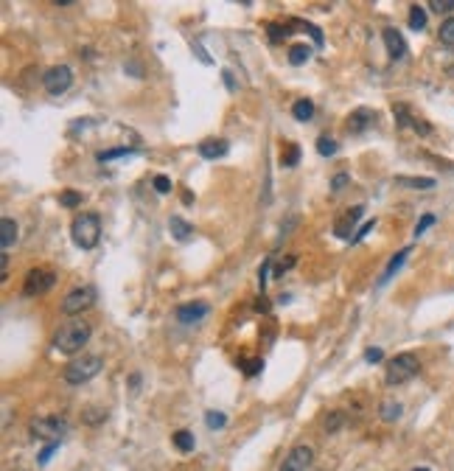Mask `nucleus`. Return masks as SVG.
<instances>
[{
    "instance_id": "f03ea898",
    "label": "nucleus",
    "mask_w": 454,
    "mask_h": 471,
    "mask_svg": "<svg viewBox=\"0 0 454 471\" xmlns=\"http://www.w3.org/2000/svg\"><path fill=\"white\" fill-rule=\"evenodd\" d=\"M70 236H73V244L79 250H96V244L101 239V216L99 214H79L70 225Z\"/></svg>"
},
{
    "instance_id": "20e7f679",
    "label": "nucleus",
    "mask_w": 454,
    "mask_h": 471,
    "mask_svg": "<svg viewBox=\"0 0 454 471\" xmlns=\"http://www.w3.org/2000/svg\"><path fill=\"white\" fill-rule=\"evenodd\" d=\"M418 370H421V362H418L415 354H398V357H393V359L387 362V376H385V382H387L390 387H398V384L410 382L412 376H418Z\"/></svg>"
},
{
    "instance_id": "f704fd0d",
    "label": "nucleus",
    "mask_w": 454,
    "mask_h": 471,
    "mask_svg": "<svg viewBox=\"0 0 454 471\" xmlns=\"http://www.w3.org/2000/svg\"><path fill=\"white\" fill-rule=\"evenodd\" d=\"M151 185H155L158 194H169V191H171V180H169L166 174H158L155 180H151Z\"/></svg>"
},
{
    "instance_id": "79ce46f5",
    "label": "nucleus",
    "mask_w": 454,
    "mask_h": 471,
    "mask_svg": "<svg viewBox=\"0 0 454 471\" xmlns=\"http://www.w3.org/2000/svg\"><path fill=\"white\" fill-rule=\"evenodd\" d=\"M373 225H376V219H370V222H364V225H362V228L356 230V236H353V241H362V239H364V236H367V233L373 230Z\"/></svg>"
},
{
    "instance_id": "423d86ee",
    "label": "nucleus",
    "mask_w": 454,
    "mask_h": 471,
    "mask_svg": "<svg viewBox=\"0 0 454 471\" xmlns=\"http://www.w3.org/2000/svg\"><path fill=\"white\" fill-rule=\"evenodd\" d=\"M70 85H73V71L67 65H53L42 74V87L48 96H62L70 90Z\"/></svg>"
},
{
    "instance_id": "2f4dec72",
    "label": "nucleus",
    "mask_w": 454,
    "mask_h": 471,
    "mask_svg": "<svg viewBox=\"0 0 454 471\" xmlns=\"http://www.w3.org/2000/svg\"><path fill=\"white\" fill-rule=\"evenodd\" d=\"M435 222H437V216H435V214H426V216H421V222L415 225V233H412V236H415V239H418V236H423V233H426V230H429Z\"/></svg>"
},
{
    "instance_id": "473e14b6",
    "label": "nucleus",
    "mask_w": 454,
    "mask_h": 471,
    "mask_svg": "<svg viewBox=\"0 0 454 471\" xmlns=\"http://www.w3.org/2000/svg\"><path fill=\"white\" fill-rule=\"evenodd\" d=\"M242 368L247 376H258L264 370V359H242Z\"/></svg>"
},
{
    "instance_id": "393cba45",
    "label": "nucleus",
    "mask_w": 454,
    "mask_h": 471,
    "mask_svg": "<svg viewBox=\"0 0 454 471\" xmlns=\"http://www.w3.org/2000/svg\"><path fill=\"white\" fill-rule=\"evenodd\" d=\"M205 424H208V429H224L227 427V416L219 413V410H208L205 413Z\"/></svg>"
},
{
    "instance_id": "1a4fd4ad",
    "label": "nucleus",
    "mask_w": 454,
    "mask_h": 471,
    "mask_svg": "<svg viewBox=\"0 0 454 471\" xmlns=\"http://www.w3.org/2000/svg\"><path fill=\"white\" fill-rule=\"evenodd\" d=\"M312 460H314V449L306 446V443H300V446H294V449L286 454V460L280 463L278 471H309Z\"/></svg>"
},
{
    "instance_id": "dca6fc26",
    "label": "nucleus",
    "mask_w": 454,
    "mask_h": 471,
    "mask_svg": "<svg viewBox=\"0 0 454 471\" xmlns=\"http://www.w3.org/2000/svg\"><path fill=\"white\" fill-rule=\"evenodd\" d=\"M17 241V222L15 219H3L0 222V244H3V252H9V247Z\"/></svg>"
},
{
    "instance_id": "bb28decb",
    "label": "nucleus",
    "mask_w": 454,
    "mask_h": 471,
    "mask_svg": "<svg viewBox=\"0 0 454 471\" xmlns=\"http://www.w3.org/2000/svg\"><path fill=\"white\" fill-rule=\"evenodd\" d=\"M59 205H62V208L82 205V191H62V194H59Z\"/></svg>"
},
{
    "instance_id": "a211bd4d",
    "label": "nucleus",
    "mask_w": 454,
    "mask_h": 471,
    "mask_svg": "<svg viewBox=\"0 0 454 471\" xmlns=\"http://www.w3.org/2000/svg\"><path fill=\"white\" fill-rule=\"evenodd\" d=\"M292 115H294V121H300V123L312 121V118H314V101H309V99L294 101V104H292Z\"/></svg>"
},
{
    "instance_id": "f8f14e48",
    "label": "nucleus",
    "mask_w": 454,
    "mask_h": 471,
    "mask_svg": "<svg viewBox=\"0 0 454 471\" xmlns=\"http://www.w3.org/2000/svg\"><path fill=\"white\" fill-rule=\"evenodd\" d=\"M208 311H210V306L208 303H183L180 309H177V320L183 323V325H196L202 317H208Z\"/></svg>"
},
{
    "instance_id": "7c9ffc66",
    "label": "nucleus",
    "mask_w": 454,
    "mask_h": 471,
    "mask_svg": "<svg viewBox=\"0 0 454 471\" xmlns=\"http://www.w3.org/2000/svg\"><path fill=\"white\" fill-rule=\"evenodd\" d=\"M437 37H440V42H446V45H454V17H448V20L440 26Z\"/></svg>"
},
{
    "instance_id": "72a5a7b5",
    "label": "nucleus",
    "mask_w": 454,
    "mask_h": 471,
    "mask_svg": "<svg viewBox=\"0 0 454 471\" xmlns=\"http://www.w3.org/2000/svg\"><path fill=\"white\" fill-rule=\"evenodd\" d=\"M429 9H432V12H437V15L454 12V0H429Z\"/></svg>"
},
{
    "instance_id": "a18cd8bd",
    "label": "nucleus",
    "mask_w": 454,
    "mask_h": 471,
    "mask_svg": "<svg viewBox=\"0 0 454 471\" xmlns=\"http://www.w3.org/2000/svg\"><path fill=\"white\" fill-rule=\"evenodd\" d=\"M412 471H429V468H412Z\"/></svg>"
},
{
    "instance_id": "39448f33",
    "label": "nucleus",
    "mask_w": 454,
    "mask_h": 471,
    "mask_svg": "<svg viewBox=\"0 0 454 471\" xmlns=\"http://www.w3.org/2000/svg\"><path fill=\"white\" fill-rule=\"evenodd\" d=\"M28 432L34 440H62V435L67 432V421L59 418V416H42V418H34L28 424Z\"/></svg>"
},
{
    "instance_id": "412c9836",
    "label": "nucleus",
    "mask_w": 454,
    "mask_h": 471,
    "mask_svg": "<svg viewBox=\"0 0 454 471\" xmlns=\"http://www.w3.org/2000/svg\"><path fill=\"white\" fill-rule=\"evenodd\" d=\"M300 163V146L297 144H286L283 152H280V166L283 169H294Z\"/></svg>"
},
{
    "instance_id": "4be33fe9",
    "label": "nucleus",
    "mask_w": 454,
    "mask_h": 471,
    "mask_svg": "<svg viewBox=\"0 0 454 471\" xmlns=\"http://www.w3.org/2000/svg\"><path fill=\"white\" fill-rule=\"evenodd\" d=\"M126 155H135V149H132V146L104 149V152H99V155H96V160H99V163H110V160H118V157H126Z\"/></svg>"
},
{
    "instance_id": "7ed1b4c3",
    "label": "nucleus",
    "mask_w": 454,
    "mask_h": 471,
    "mask_svg": "<svg viewBox=\"0 0 454 471\" xmlns=\"http://www.w3.org/2000/svg\"><path fill=\"white\" fill-rule=\"evenodd\" d=\"M101 370H104V359H101V357H82V359L70 362L62 376H65L67 384L79 387V384H87L90 379H96Z\"/></svg>"
},
{
    "instance_id": "ddd939ff",
    "label": "nucleus",
    "mask_w": 454,
    "mask_h": 471,
    "mask_svg": "<svg viewBox=\"0 0 454 471\" xmlns=\"http://www.w3.org/2000/svg\"><path fill=\"white\" fill-rule=\"evenodd\" d=\"M382 37H385L387 53H390L396 62L407 56V51H410V48H407V40L401 37V31H398V28H385V31H382Z\"/></svg>"
},
{
    "instance_id": "6ab92c4d",
    "label": "nucleus",
    "mask_w": 454,
    "mask_h": 471,
    "mask_svg": "<svg viewBox=\"0 0 454 471\" xmlns=\"http://www.w3.org/2000/svg\"><path fill=\"white\" fill-rule=\"evenodd\" d=\"M171 443L183 452V454H188V452H194V446H196V438L188 432V429H177L174 435H171Z\"/></svg>"
},
{
    "instance_id": "58836bf2",
    "label": "nucleus",
    "mask_w": 454,
    "mask_h": 471,
    "mask_svg": "<svg viewBox=\"0 0 454 471\" xmlns=\"http://www.w3.org/2000/svg\"><path fill=\"white\" fill-rule=\"evenodd\" d=\"M364 359L376 365V362H382V359H385V351H382V348H376V345H370V348L364 351Z\"/></svg>"
},
{
    "instance_id": "c756f323",
    "label": "nucleus",
    "mask_w": 454,
    "mask_h": 471,
    "mask_svg": "<svg viewBox=\"0 0 454 471\" xmlns=\"http://www.w3.org/2000/svg\"><path fill=\"white\" fill-rule=\"evenodd\" d=\"M317 152L323 155V157H334L337 155V141H331V138H317Z\"/></svg>"
},
{
    "instance_id": "37998d69",
    "label": "nucleus",
    "mask_w": 454,
    "mask_h": 471,
    "mask_svg": "<svg viewBox=\"0 0 454 471\" xmlns=\"http://www.w3.org/2000/svg\"><path fill=\"white\" fill-rule=\"evenodd\" d=\"M221 76H224V85H227V90H236V85H233V76H230V71H224Z\"/></svg>"
},
{
    "instance_id": "4c0bfd02",
    "label": "nucleus",
    "mask_w": 454,
    "mask_h": 471,
    "mask_svg": "<svg viewBox=\"0 0 454 471\" xmlns=\"http://www.w3.org/2000/svg\"><path fill=\"white\" fill-rule=\"evenodd\" d=\"M297 264V255H289V261H280V264H275V275L280 278L283 273H289V269Z\"/></svg>"
},
{
    "instance_id": "c03bdc74",
    "label": "nucleus",
    "mask_w": 454,
    "mask_h": 471,
    "mask_svg": "<svg viewBox=\"0 0 454 471\" xmlns=\"http://www.w3.org/2000/svg\"><path fill=\"white\" fill-rule=\"evenodd\" d=\"M137 384H140V373H132V376H129V387L137 390Z\"/></svg>"
},
{
    "instance_id": "aec40b11",
    "label": "nucleus",
    "mask_w": 454,
    "mask_h": 471,
    "mask_svg": "<svg viewBox=\"0 0 454 471\" xmlns=\"http://www.w3.org/2000/svg\"><path fill=\"white\" fill-rule=\"evenodd\" d=\"M309 59H312V48L306 42H297V45L289 48V62L292 65H306Z\"/></svg>"
},
{
    "instance_id": "f257e3e1",
    "label": "nucleus",
    "mask_w": 454,
    "mask_h": 471,
    "mask_svg": "<svg viewBox=\"0 0 454 471\" xmlns=\"http://www.w3.org/2000/svg\"><path fill=\"white\" fill-rule=\"evenodd\" d=\"M90 334H93V328L85 323V320H73V323H67V325H62L59 331H56V336H53V348L59 351V354H79L87 343H90Z\"/></svg>"
},
{
    "instance_id": "c9c22d12",
    "label": "nucleus",
    "mask_w": 454,
    "mask_h": 471,
    "mask_svg": "<svg viewBox=\"0 0 454 471\" xmlns=\"http://www.w3.org/2000/svg\"><path fill=\"white\" fill-rule=\"evenodd\" d=\"M348 182H351V174H348V171H342V174H337V177L331 180V191H334V194H339Z\"/></svg>"
},
{
    "instance_id": "e433bc0d",
    "label": "nucleus",
    "mask_w": 454,
    "mask_h": 471,
    "mask_svg": "<svg viewBox=\"0 0 454 471\" xmlns=\"http://www.w3.org/2000/svg\"><path fill=\"white\" fill-rule=\"evenodd\" d=\"M342 421H345V416H342V413H331V416H328V421H326V432H337V429L342 427Z\"/></svg>"
},
{
    "instance_id": "6e6552de",
    "label": "nucleus",
    "mask_w": 454,
    "mask_h": 471,
    "mask_svg": "<svg viewBox=\"0 0 454 471\" xmlns=\"http://www.w3.org/2000/svg\"><path fill=\"white\" fill-rule=\"evenodd\" d=\"M56 284V273H51V269H31V273L26 275V284H23V295L34 298V295H42L48 292L51 286Z\"/></svg>"
},
{
    "instance_id": "cd10ccee",
    "label": "nucleus",
    "mask_w": 454,
    "mask_h": 471,
    "mask_svg": "<svg viewBox=\"0 0 454 471\" xmlns=\"http://www.w3.org/2000/svg\"><path fill=\"white\" fill-rule=\"evenodd\" d=\"M292 26H297V28H303V31H309V34H312V40H314V45H317V48H323V31H320L317 26L303 23V20H292Z\"/></svg>"
},
{
    "instance_id": "2eb2a0df",
    "label": "nucleus",
    "mask_w": 454,
    "mask_h": 471,
    "mask_svg": "<svg viewBox=\"0 0 454 471\" xmlns=\"http://www.w3.org/2000/svg\"><path fill=\"white\" fill-rule=\"evenodd\" d=\"M412 252V247H404V250H398L393 258H390V264H387V269L382 273V278H378V286H387L390 281H393V275L398 273V269L404 266V261H407V255Z\"/></svg>"
},
{
    "instance_id": "a19ab883",
    "label": "nucleus",
    "mask_w": 454,
    "mask_h": 471,
    "mask_svg": "<svg viewBox=\"0 0 454 471\" xmlns=\"http://www.w3.org/2000/svg\"><path fill=\"white\" fill-rule=\"evenodd\" d=\"M59 443H62V440H53V443H48V446L42 449V454H40V463H42V465H45V463H48V457H51V454L59 449Z\"/></svg>"
},
{
    "instance_id": "9b49d317",
    "label": "nucleus",
    "mask_w": 454,
    "mask_h": 471,
    "mask_svg": "<svg viewBox=\"0 0 454 471\" xmlns=\"http://www.w3.org/2000/svg\"><path fill=\"white\" fill-rule=\"evenodd\" d=\"M376 110H370V107H356L351 115H348V132L351 135H362L364 129H370L373 123H376Z\"/></svg>"
},
{
    "instance_id": "4468645a",
    "label": "nucleus",
    "mask_w": 454,
    "mask_h": 471,
    "mask_svg": "<svg viewBox=\"0 0 454 471\" xmlns=\"http://www.w3.org/2000/svg\"><path fill=\"white\" fill-rule=\"evenodd\" d=\"M196 152L205 160H219V157H224L227 152H230V144H227L224 138H208V141H202L196 146Z\"/></svg>"
},
{
    "instance_id": "0eeeda50",
    "label": "nucleus",
    "mask_w": 454,
    "mask_h": 471,
    "mask_svg": "<svg viewBox=\"0 0 454 471\" xmlns=\"http://www.w3.org/2000/svg\"><path fill=\"white\" fill-rule=\"evenodd\" d=\"M93 303H96V289H93V286H79V289H73V292L65 295L62 311H65V314H82V311L90 309Z\"/></svg>"
},
{
    "instance_id": "a878e982",
    "label": "nucleus",
    "mask_w": 454,
    "mask_h": 471,
    "mask_svg": "<svg viewBox=\"0 0 454 471\" xmlns=\"http://www.w3.org/2000/svg\"><path fill=\"white\" fill-rule=\"evenodd\" d=\"M401 410H404V407H401L398 401H385V404H382V418H385V421H398V418H401Z\"/></svg>"
},
{
    "instance_id": "5701e85b",
    "label": "nucleus",
    "mask_w": 454,
    "mask_h": 471,
    "mask_svg": "<svg viewBox=\"0 0 454 471\" xmlns=\"http://www.w3.org/2000/svg\"><path fill=\"white\" fill-rule=\"evenodd\" d=\"M410 28L412 31H423L426 28V9L423 6H412L410 9Z\"/></svg>"
},
{
    "instance_id": "c85d7f7f",
    "label": "nucleus",
    "mask_w": 454,
    "mask_h": 471,
    "mask_svg": "<svg viewBox=\"0 0 454 471\" xmlns=\"http://www.w3.org/2000/svg\"><path fill=\"white\" fill-rule=\"evenodd\" d=\"M289 26H292V23H286V26H280V23H269V26H267V31H269V40H272V42H280V40H286V37H289Z\"/></svg>"
},
{
    "instance_id": "f3484780",
    "label": "nucleus",
    "mask_w": 454,
    "mask_h": 471,
    "mask_svg": "<svg viewBox=\"0 0 454 471\" xmlns=\"http://www.w3.org/2000/svg\"><path fill=\"white\" fill-rule=\"evenodd\" d=\"M169 230H171V236H174L177 241H188V239L194 236V228H191L183 216H171V219H169Z\"/></svg>"
},
{
    "instance_id": "b1692460",
    "label": "nucleus",
    "mask_w": 454,
    "mask_h": 471,
    "mask_svg": "<svg viewBox=\"0 0 454 471\" xmlns=\"http://www.w3.org/2000/svg\"><path fill=\"white\" fill-rule=\"evenodd\" d=\"M396 182L407 185V188H435L432 177H396Z\"/></svg>"
},
{
    "instance_id": "ea45409f",
    "label": "nucleus",
    "mask_w": 454,
    "mask_h": 471,
    "mask_svg": "<svg viewBox=\"0 0 454 471\" xmlns=\"http://www.w3.org/2000/svg\"><path fill=\"white\" fill-rule=\"evenodd\" d=\"M269 266H272V258H267V261H264L261 273H258V286H261V292L267 289V273H269Z\"/></svg>"
},
{
    "instance_id": "9d476101",
    "label": "nucleus",
    "mask_w": 454,
    "mask_h": 471,
    "mask_svg": "<svg viewBox=\"0 0 454 471\" xmlns=\"http://www.w3.org/2000/svg\"><path fill=\"white\" fill-rule=\"evenodd\" d=\"M362 214H364V205H353L351 211H345L339 219H337V225H334V233L339 236V239H351L353 241V236H356V222L362 219Z\"/></svg>"
}]
</instances>
